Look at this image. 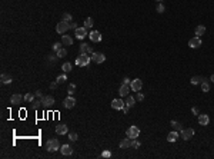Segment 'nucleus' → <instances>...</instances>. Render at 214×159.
Returning a JSON list of instances; mask_svg holds the SVG:
<instances>
[{
	"instance_id": "423d86ee",
	"label": "nucleus",
	"mask_w": 214,
	"mask_h": 159,
	"mask_svg": "<svg viewBox=\"0 0 214 159\" xmlns=\"http://www.w3.org/2000/svg\"><path fill=\"white\" fill-rule=\"evenodd\" d=\"M143 88V82H141V79H133L132 82H130V89L134 90V92H140Z\"/></svg>"
},
{
	"instance_id": "603ef678",
	"label": "nucleus",
	"mask_w": 214,
	"mask_h": 159,
	"mask_svg": "<svg viewBox=\"0 0 214 159\" xmlns=\"http://www.w3.org/2000/svg\"><path fill=\"white\" fill-rule=\"evenodd\" d=\"M210 80H211V82H213V83H214V73H213V75H211V76H210Z\"/></svg>"
},
{
	"instance_id": "ea45409f",
	"label": "nucleus",
	"mask_w": 214,
	"mask_h": 159,
	"mask_svg": "<svg viewBox=\"0 0 214 159\" xmlns=\"http://www.w3.org/2000/svg\"><path fill=\"white\" fill-rule=\"evenodd\" d=\"M112 156V152L110 151H103L101 152V158H110Z\"/></svg>"
},
{
	"instance_id": "6e6552de",
	"label": "nucleus",
	"mask_w": 214,
	"mask_h": 159,
	"mask_svg": "<svg viewBox=\"0 0 214 159\" xmlns=\"http://www.w3.org/2000/svg\"><path fill=\"white\" fill-rule=\"evenodd\" d=\"M124 106H126V102H123V99H120V98H117V99H113V100H112V107L116 109V110H121Z\"/></svg>"
},
{
	"instance_id": "4be33fe9",
	"label": "nucleus",
	"mask_w": 214,
	"mask_h": 159,
	"mask_svg": "<svg viewBox=\"0 0 214 159\" xmlns=\"http://www.w3.org/2000/svg\"><path fill=\"white\" fill-rule=\"evenodd\" d=\"M120 148H121V149H127V148H132V139H130V138H124L123 141L120 142Z\"/></svg>"
},
{
	"instance_id": "a18cd8bd",
	"label": "nucleus",
	"mask_w": 214,
	"mask_h": 159,
	"mask_svg": "<svg viewBox=\"0 0 214 159\" xmlns=\"http://www.w3.org/2000/svg\"><path fill=\"white\" fill-rule=\"evenodd\" d=\"M130 82H132V79H129V77L123 79V85H130Z\"/></svg>"
},
{
	"instance_id": "5701e85b",
	"label": "nucleus",
	"mask_w": 214,
	"mask_h": 159,
	"mask_svg": "<svg viewBox=\"0 0 214 159\" xmlns=\"http://www.w3.org/2000/svg\"><path fill=\"white\" fill-rule=\"evenodd\" d=\"M170 125H171V128H173L174 130H177V132H181V130H183V126H181V123H180V122H177V121H171Z\"/></svg>"
},
{
	"instance_id": "4c0bfd02",
	"label": "nucleus",
	"mask_w": 214,
	"mask_h": 159,
	"mask_svg": "<svg viewBox=\"0 0 214 159\" xmlns=\"http://www.w3.org/2000/svg\"><path fill=\"white\" fill-rule=\"evenodd\" d=\"M69 139H70V141H77V139H79V136H77V133H76V132H70V133H69Z\"/></svg>"
},
{
	"instance_id": "dca6fc26",
	"label": "nucleus",
	"mask_w": 214,
	"mask_h": 159,
	"mask_svg": "<svg viewBox=\"0 0 214 159\" xmlns=\"http://www.w3.org/2000/svg\"><path fill=\"white\" fill-rule=\"evenodd\" d=\"M56 133H57V135H66V133H69L67 125H64V123L57 125V126H56Z\"/></svg>"
},
{
	"instance_id": "7ed1b4c3",
	"label": "nucleus",
	"mask_w": 214,
	"mask_h": 159,
	"mask_svg": "<svg viewBox=\"0 0 214 159\" xmlns=\"http://www.w3.org/2000/svg\"><path fill=\"white\" fill-rule=\"evenodd\" d=\"M59 149H60V142L57 141V139H49V141L46 142V151L56 152Z\"/></svg>"
},
{
	"instance_id": "f257e3e1",
	"label": "nucleus",
	"mask_w": 214,
	"mask_h": 159,
	"mask_svg": "<svg viewBox=\"0 0 214 159\" xmlns=\"http://www.w3.org/2000/svg\"><path fill=\"white\" fill-rule=\"evenodd\" d=\"M90 62H91V56H89V53H80L79 57H76V65L80 68L89 66Z\"/></svg>"
},
{
	"instance_id": "412c9836",
	"label": "nucleus",
	"mask_w": 214,
	"mask_h": 159,
	"mask_svg": "<svg viewBox=\"0 0 214 159\" xmlns=\"http://www.w3.org/2000/svg\"><path fill=\"white\" fill-rule=\"evenodd\" d=\"M62 43L64 46H71L73 45V37H70L69 35H63L62 36Z\"/></svg>"
},
{
	"instance_id": "72a5a7b5",
	"label": "nucleus",
	"mask_w": 214,
	"mask_h": 159,
	"mask_svg": "<svg viewBox=\"0 0 214 159\" xmlns=\"http://www.w3.org/2000/svg\"><path fill=\"white\" fill-rule=\"evenodd\" d=\"M66 80H67L66 73H64V75H60V76H57V79H56V82H57V83H64Z\"/></svg>"
},
{
	"instance_id": "09e8293b",
	"label": "nucleus",
	"mask_w": 214,
	"mask_h": 159,
	"mask_svg": "<svg viewBox=\"0 0 214 159\" xmlns=\"http://www.w3.org/2000/svg\"><path fill=\"white\" fill-rule=\"evenodd\" d=\"M121 110H123V113H129V106L126 105L124 107H123V109H121Z\"/></svg>"
},
{
	"instance_id": "aec40b11",
	"label": "nucleus",
	"mask_w": 214,
	"mask_h": 159,
	"mask_svg": "<svg viewBox=\"0 0 214 159\" xmlns=\"http://www.w3.org/2000/svg\"><path fill=\"white\" fill-rule=\"evenodd\" d=\"M200 86H201V90L206 93V92H208V90H210V82H208L206 77H203V80H201Z\"/></svg>"
},
{
	"instance_id": "49530a36",
	"label": "nucleus",
	"mask_w": 214,
	"mask_h": 159,
	"mask_svg": "<svg viewBox=\"0 0 214 159\" xmlns=\"http://www.w3.org/2000/svg\"><path fill=\"white\" fill-rule=\"evenodd\" d=\"M191 112H193V113H194V115H200V112H198V107H196V106H194V107H191Z\"/></svg>"
},
{
	"instance_id": "f03ea898",
	"label": "nucleus",
	"mask_w": 214,
	"mask_h": 159,
	"mask_svg": "<svg viewBox=\"0 0 214 159\" xmlns=\"http://www.w3.org/2000/svg\"><path fill=\"white\" fill-rule=\"evenodd\" d=\"M67 30H70V23H69V22L62 20V22L57 23V26H56V32H57L59 35H66Z\"/></svg>"
},
{
	"instance_id": "cd10ccee",
	"label": "nucleus",
	"mask_w": 214,
	"mask_h": 159,
	"mask_svg": "<svg viewBox=\"0 0 214 159\" xmlns=\"http://www.w3.org/2000/svg\"><path fill=\"white\" fill-rule=\"evenodd\" d=\"M156 10H157V13H164V12H166V6L161 3V1H159V3H157V6H156Z\"/></svg>"
},
{
	"instance_id": "0eeeda50",
	"label": "nucleus",
	"mask_w": 214,
	"mask_h": 159,
	"mask_svg": "<svg viewBox=\"0 0 214 159\" xmlns=\"http://www.w3.org/2000/svg\"><path fill=\"white\" fill-rule=\"evenodd\" d=\"M180 133H181V138H183L184 141H188V139H191V138L194 136V129L187 128V129H183Z\"/></svg>"
},
{
	"instance_id": "4468645a",
	"label": "nucleus",
	"mask_w": 214,
	"mask_h": 159,
	"mask_svg": "<svg viewBox=\"0 0 214 159\" xmlns=\"http://www.w3.org/2000/svg\"><path fill=\"white\" fill-rule=\"evenodd\" d=\"M42 103H43L44 107H51L53 103H54V98H53V96H50V95H47V96H43V98H42Z\"/></svg>"
},
{
	"instance_id": "3c124183",
	"label": "nucleus",
	"mask_w": 214,
	"mask_h": 159,
	"mask_svg": "<svg viewBox=\"0 0 214 159\" xmlns=\"http://www.w3.org/2000/svg\"><path fill=\"white\" fill-rule=\"evenodd\" d=\"M87 53H90V54H91V53H94V52H93V47H91V46H89V47H87Z\"/></svg>"
},
{
	"instance_id": "a878e982",
	"label": "nucleus",
	"mask_w": 214,
	"mask_h": 159,
	"mask_svg": "<svg viewBox=\"0 0 214 159\" xmlns=\"http://www.w3.org/2000/svg\"><path fill=\"white\" fill-rule=\"evenodd\" d=\"M93 24H94V22H93V19L91 17H87L86 20H84V27H86V29H91Z\"/></svg>"
},
{
	"instance_id": "37998d69",
	"label": "nucleus",
	"mask_w": 214,
	"mask_h": 159,
	"mask_svg": "<svg viewBox=\"0 0 214 159\" xmlns=\"http://www.w3.org/2000/svg\"><path fill=\"white\" fill-rule=\"evenodd\" d=\"M47 57H49V62H56V60L59 59V57H57V54H56V56H53V54H49Z\"/></svg>"
},
{
	"instance_id": "f8f14e48",
	"label": "nucleus",
	"mask_w": 214,
	"mask_h": 159,
	"mask_svg": "<svg viewBox=\"0 0 214 159\" xmlns=\"http://www.w3.org/2000/svg\"><path fill=\"white\" fill-rule=\"evenodd\" d=\"M60 152H62V155H64V156H70V155L73 153V148H71L69 143H64V145L60 146Z\"/></svg>"
},
{
	"instance_id": "ddd939ff",
	"label": "nucleus",
	"mask_w": 214,
	"mask_h": 159,
	"mask_svg": "<svg viewBox=\"0 0 214 159\" xmlns=\"http://www.w3.org/2000/svg\"><path fill=\"white\" fill-rule=\"evenodd\" d=\"M74 35H76L77 39H80V40H82V39H84V37L89 35V33H87V29L83 26V27H77V29L74 30Z\"/></svg>"
},
{
	"instance_id": "473e14b6",
	"label": "nucleus",
	"mask_w": 214,
	"mask_h": 159,
	"mask_svg": "<svg viewBox=\"0 0 214 159\" xmlns=\"http://www.w3.org/2000/svg\"><path fill=\"white\" fill-rule=\"evenodd\" d=\"M62 46H63V43H62V42H56V43L51 46V49H53V52H59V50L62 49Z\"/></svg>"
},
{
	"instance_id": "c756f323",
	"label": "nucleus",
	"mask_w": 214,
	"mask_h": 159,
	"mask_svg": "<svg viewBox=\"0 0 214 159\" xmlns=\"http://www.w3.org/2000/svg\"><path fill=\"white\" fill-rule=\"evenodd\" d=\"M62 70L64 72V73H69V72L71 70V63H69V62L63 63V65H62Z\"/></svg>"
},
{
	"instance_id": "2eb2a0df",
	"label": "nucleus",
	"mask_w": 214,
	"mask_h": 159,
	"mask_svg": "<svg viewBox=\"0 0 214 159\" xmlns=\"http://www.w3.org/2000/svg\"><path fill=\"white\" fill-rule=\"evenodd\" d=\"M198 123L201 125V126H207V125L210 123V118H208V115H206V113H200V115H198Z\"/></svg>"
},
{
	"instance_id": "c03bdc74",
	"label": "nucleus",
	"mask_w": 214,
	"mask_h": 159,
	"mask_svg": "<svg viewBox=\"0 0 214 159\" xmlns=\"http://www.w3.org/2000/svg\"><path fill=\"white\" fill-rule=\"evenodd\" d=\"M34 95H36V98H37V99H42V98H43L42 90H36V93H34Z\"/></svg>"
},
{
	"instance_id": "a19ab883",
	"label": "nucleus",
	"mask_w": 214,
	"mask_h": 159,
	"mask_svg": "<svg viewBox=\"0 0 214 159\" xmlns=\"http://www.w3.org/2000/svg\"><path fill=\"white\" fill-rule=\"evenodd\" d=\"M139 146H140V142L137 141V138H136V139H132V148L136 149V148H139Z\"/></svg>"
},
{
	"instance_id": "393cba45",
	"label": "nucleus",
	"mask_w": 214,
	"mask_h": 159,
	"mask_svg": "<svg viewBox=\"0 0 214 159\" xmlns=\"http://www.w3.org/2000/svg\"><path fill=\"white\" fill-rule=\"evenodd\" d=\"M1 83H3V85H10V83H12V77L3 73V75H1Z\"/></svg>"
},
{
	"instance_id": "6ab92c4d",
	"label": "nucleus",
	"mask_w": 214,
	"mask_h": 159,
	"mask_svg": "<svg viewBox=\"0 0 214 159\" xmlns=\"http://www.w3.org/2000/svg\"><path fill=\"white\" fill-rule=\"evenodd\" d=\"M179 136H180L179 132H177V130H173V132H170V133L167 135V141L168 142H176L177 139H179Z\"/></svg>"
},
{
	"instance_id": "de8ad7c7",
	"label": "nucleus",
	"mask_w": 214,
	"mask_h": 159,
	"mask_svg": "<svg viewBox=\"0 0 214 159\" xmlns=\"http://www.w3.org/2000/svg\"><path fill=\"white\" fill-rule=\"evenodd\" d=\"M70 29H74V30H76V29H77V24H76V23H71V22H70Z\"/></svg>"
},
{
	"instance_id": "2f4dec72",
	"label": "nucleus",
	"mask_w": 214,
	"mask_h": 159,
	"mask_svg": "<svg viewBox=\"0 0 214 159\" xmlns=\"http://www.w3.org/2000/svg\"><path fill=\"white\" fill-rule=\"evenodd\" d=\"M134 103H136V99H134L133 96H127V99H126V105L129 106V107H132V106H134Z\"/></svg>"
},
{
	"instance_id": "a211bd4d",
	"label": "nucleus",
	"mask_w": 214,
	"mask_h": 159,
	"mask_svg": "<svg viewBox=\"0 0 214 159\" xmlns=\"http://www.w3.org/2000/svg\"><path fill=\"white\" fill-rule=\"evenodd\" d=\"M23 99H24V96L16 93V95H13V96L10 98V103H12V105H20V102H21Z\"/></svg>"
},
{
	"instance_id": "8fccbe9b",
	"label": "nucleus",
	"mask_w": 214,
	"mask_h": 159,
	"mask_svg": "<svg viewBox=\"0 0 214 159\" xmlns=\"http://www.w3.org/2000/svg\"><path fill=\"white\" fill-rule=\"evenodd\" d=\"M57 85H59L57 82H53V83L50 85V88H51V89H56V88H57Z\"/></svg>"
},
{
	"instance_id": "b1692460",
	"label": "nucleus",
	"mask_w": 214,
	"mask_h": 159,
	"mask_svg": "<svg viewBox=\"0 0 214 159\" xmlns=\"http://www.w3.org/2000/svg\"><path fill=\"white\" fill-rule=\"evenodd\" d=\"M206 33V27L203 26V24H200V26H197L196 27V36H198V37H201V36Z\"/></svg>"
},
{
	"instance_id": "c9c22d12",
	"label": "nucleus",
	"mask_w": 214,
	"mask_h": 159,
	"mask_svg": "<svg viewBox=\"0 0 214 159\" xmlns=\"http://www.w3.org/2000/svg\"><path fill=\"white\" fill-rule=\"evenodd\" d=\"M56 54H57V57H59V59H60V57H64V56L67 54V50H66V49H63V47H62V49H60L59 52H56Z\"/></svg>"
},
{
	"instance_id": "bb28decb",
	"label": "nucleus",
	"mask_w": 214,
	"mask_h": 159,
	"mask_svg": "<svg viewBox=\"0 0 214 159\" xmlns=\"http://www.w3.org/2000/svg\"><path fill=\"white\" fill-rule=\"evenodd\" d=\"M30 105H32V107H33L34 110H37V109H39L40 106L43 105V103H42V99H37V100L34 99V100H33V102H32V103H30Z\"/></svg>"
},
{
	"instance_id": "864d4df0",
	"label": "nucleus",
	"mask_w": 214,
	"mask_h": 159,
	"mask_svg": "<svg viewBox=\"0 0 214 159\" xmlns=\"http://www.w3.org/2000/svg\"><path fill=\"white\" fill-rule=\"evenodd\" d=\"M159 1H161V0H157V3H159Z\"/></svg>"
},
{
	"instance_id": "7c9ffc66",
	"label": "nucleus",
	"mask_w": 214,
	"mask_h": 159,
	"mask_svg": "<svg viewBox=\"0 0 214 159\" xmlns=\"http://www.w3.org/2000/svg\"><path fill=\"white\" fill-rule=\"evenodd\" d=\"M201 80H203L201 76H193V77H191V85H200Z\"/></svg>"
},
{
	"instance_id": "f3484780",
	"label": "nucleus",
	"mask_w": 214,
	"mask_h": 159,
	"mask_svg": "<svg viewBox=\"0 0 214 159\" xmlns=\"http://www.w3.org/2000/svg\"><path fill=\"white\" fill-rule=\"evenodd\" d=\"M129 92H130V85H121L120 89H118V95H120L121 98L129 96Z\"/></svg>"
},
{
	"instance_id": "9d476101",
	"label": "nucleus",
	"mask_w": 214,
	"mask_h": 159,
	"mask_svg": "<svg viewBox=\"0 0 214 159\" xmlns=\"http://www.w3.org/2000/svg\"><path fill=\"white\" fill-rule=\"evenodd\" d=\"M89 37H90V40H91L93 43H99V42H101V39H103L101 33H100V32H97V30H93V32H90V33H89Z\"/></svg>"
},
{
	"instance_id": "58836bf2",
	"label": "nucleus",
	"mask_w": 214,
	"mask_h": 159,
	"mask_svg": "<svg viewBox=\"0 0 214 159\" xmlns=\"http://www.w3.org/2000/svg\"><path fill=\"white\" fill-rule=\"evenodd\" d=\"M87 47H89V45H86V43H82L80 45V53H87Z\"/></svg>"
},
{
	"instance_id": "20e7f679",
	"label": "nucleus",
	"mask_w": 214,
	"mask_h": 159,
	"mask_svg": "<svg viewBox=\"0 0 214 159\" xmlns=\"http://www.w3.org/2000/svg\"><path fill=\"white\" fill-rule=\"evenodd\" d=\"M126 135H127V138H130V139H136V138H139V135H140V129L137 128V126H130L129 129H127V132H126Z\"/></svg>"
},
{
	"instance_id": "f704fd0d",
	"label": "nucleus",
	"mask_w": 214,
	"mask_h": 159,
	"mask_svg": "<svg viewBox=\"0 0 214 159\" xmlns=\"http://www.w3.org/2000/svg\"><path fill=\"white\" fill-rule=\"evenodd\" d=\"M74 90H76V85H74V83H70V85H69V90H67V93H69L70 96H73Z\"/></svg>"
},
{
	"instance_id": "39448f33",
	"label": "nucleus",
	"mask_w": 214,
	"mask_h": 159,
	"mask_svg": "<svg viewBox=\"0 0 214 159\" xmlns=\"http://www.w3.org/2000/svg\"><path fill=\"white\" fill-rule=\"evenodd\" d=\"M106 60V56H104V53H100V52H94L91 53V62H94V63H103Z\"/></svg>"
},
{
	"instance_id": "e433bc0d",
	"label": "nucleus",
	"mask_w": 214,
	"mask_h": 159,
	"mask_svg": "<svg viewBox=\"0 0 214 159\" xmlns=\"http://www.w3.org/2000/svg\"><path fill=\"white\" fill-rule=\"evenodd\" d=\"M71 15H70V13H63V16H62V20H64V22H69V23H70V22H71Z\"/></svg>"
},
{
	"instance_id": "c85d7f7f",
	"label": "nucleus",
	"mask_w": 214,
	"mask_h": 159,
	"mask_svg": "<svg viewBox=\"0 0 214 159\" xmlns=\"http://www.w3.org/2000/svg\"><path fill=\"white\" fill-rule=\"evenodd\" d=\"M34 98H36V95H33V93H26V95H24V100H26L27 103H32L34 100Z\"/></svg>"
},
{
	"instance_id": "9b49d317",
	"label": "nucleus",
	"mask_w": 214,
	"mask_h": 159,
	"mask_svg": "<svg viewBox=\"0 0 214 159\" xmlns=\"http://www.w3.org/2000/svg\"><path fill=\"white\" fill-rule=\"evenodd\" d=\"M74 105H76V99H74L73 96H70V95L63 100V106H64L66 109H71V107H74Z\"/></svg>"
},
{
	"instance_id": "1a4fd4ad",
	"label": "nucleus",
	"mask_w": 214,
	"mask_h": 159,
	"mask_svg": "<svg viewBox=\"0 0 214 159\" xmlns=\"http://www.w3.org/2000/svg\"><path fill=\"white\" fill-rule=\"evenodd\" d=\"M188 46L191 47V49H197L201 46V37H198V36H194V37H191L190 40H188Z\"/></svg>"
},
{
	"instance_id": "79ce46f5",
	"label": "nucleus",
	"mask_w": 214,
	"mask_h": 159,
	"mask_svg": "<svg viewBox=\"0 0 214 159\" xmlns=\"http://www.w3.org/2000/svg\"><path fill=\"white\" fill-rule=\"evenodd\" d=\"M143 99H144V95H143V93H140V92H137V96H136V100H137V102H141Z\"/></svg>"
}]
</instances>
